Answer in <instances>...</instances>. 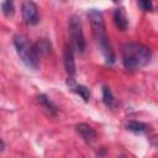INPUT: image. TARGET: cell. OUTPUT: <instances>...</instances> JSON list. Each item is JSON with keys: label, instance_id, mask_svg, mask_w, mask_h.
Wrapping results in <instances>:
<instances>
[{"label": "cell", "instance_id": "obj_1", "mask_svg": "<svg viewBox=\"0 0 158 158\" xmlns=\"http://www.w3.org/2000/svg\"><path fill=\"white\" fill-rule=\"evenodd\" d=\"M88 19L90 21L91 25V30H93V35L100 47V51L105 58V62L107 64H112L115 62V54L114 51L111 48L107 33H106V28H105V21H104V16L101 14V11L96 10V9H91L88 12Z\"/></svg>", "mask_w": 158, "mask_h": 158}, {"label": "cell", "instance_id": "obj_2", "mask_svg": "<svg viewBox=\"0 0 158 158\" xmlns=\"http://www.w3.org/2000/svg\"><path fill=\"white\" fill-rule=\"evenodd\" d=\"M121 57L122 64L127 70H137L149 63L152 53L151 49L142 43L128 42L121 47Z\"/></svg>", "mask_w": 158, "mask_h": 158}, {"label": "cell", "instance_id": "obj_3", "mask_svg": "<svg viewBox=\"0 0 158 158\" xmlns=\"http://www.w3.org/2000/svg\"><path fill=\"white\" fill-rule=\"evenodd\" d=\"M14 46L22 63L27 68L37 70L40 67V56L36 51L35 44L25 35L17 33L14 36Z\"/></svg>", "mask_w": 158, "mask_h": 158}, {"label": "cell", "instance_id": "obj_4", "mask_svg": "<svg viewBox=\"0 0 158 158\" xmlns=\"http://www.w3.org/2000/svg\"><path fill=\"white\" fill-rule=\"evenodd\" d=\"M69 33L72 40V47L75 48L79 53H84L86 48V41L83 33L81 21L77 15H73L69 19Z\"/></svg>", "mask_w": 158, "mask_h": 158}, {"label": "cell", "instance_id": "obj_5", "mask_svg": "<svg viewBox=\"0 0 158 158\" xmlns=\"http://www.w3.org/2000/svg\"><path fill=\"white\" fill-rule=\"evenodd\" d=\"M21 12H22V19L26 25L28 26H35L40 21L38 16V7L32 0H25L21 4Z\"/></svg>", "mask_w": 158, "mask_h": 158}, {"label": "cell", "instance_id": "obj_6", "mask_svg": "<svg viewBox=\"0 0 158 158\" xmlns=\"http://www.w3.org/2000/svg\"><path fill=\"white\" fill-rule=\"evenodd\" d=\"M63 63L68 78H73L75 74V60H74V51L72 46H65L63 53Z\"/></svg>", "mask_w": 158, "mask_h": 158}, {"label": "cell", "instance_id": "obj_7", "mask_svg": "<svg viewBox=\"0 0 158 158\" xmlns=\"http://www.w3.org/2000/svg\"><path fill=\"white\" fill-rule=\"evenodd\" d=\"M75 128H77L78 133L83 137V139H84L85 142H88V143L93 142V141L95 139V137H96V131H95L91 126H89L88 123L80 122V123H78V125L75 126Z\"/></svg>", "mask_w": 158, "mask_h": 158}, {"label": "cell", "instance_id": "obj_8", "mask_svg": "<svg viewBox=\"0 0 158 158\" xmlns=\"http://www.w3.org/2000/svg\"><path fill=\"white\" fill-rule=\"evenodd\" d=\"M112 19H114V23H115V26H116L120 31H125V30L128 27V19H127L126 12L123 11L122 7L116 9V10L114 11V16H112Z\"/></svg>", "mask_w": 158, "mask_h": 158}, {"label": "cell", "instance_id": "obj_9", "mask_svg": "<svg viewBox=\"0 0 158 158\" xmlns=\"http://www.w3.org/2000/svg\"><path fill=\"white\" fill-rule=\"evenodd\" d=\"M37 99H38V102H40V105L49 114V115H52V116H56L57 114H58V106L46 95V94H40L38 96H37Z\"/></svg>", "mask_w": 158, "mask_h": 158}, {"label": "cell", "instance_id": "obj_10", "mask_svg": "<svg viewBox=\"0 0 158 158\" xmlns=\"http://www.w3.org/2000/svg\"><path fill=\"white\" fill-rule=\"evenodd\" d=\"M126 128L133 133H144L149 128V126L141 121H130V122H127Z\"/></svg>", "mask_w": 158, "mask_h": 158}, {"label": "cell", "instance_id": "obj_11", "mask_svg": "<svg viewBox=\"0 0 158 158\" xmlns=\"http://www.w3.org/2000/svg\"><path fill=\"white\" fill-rule=\"evenodd\" d=\"M38 56H46L51 52V42L47 38H41L35 43Z\"/></svg>", "mask_w": 158, "mask_h": 158}, {"label": "cell", "instance_id": "obj_12", "mask_svg": "<svg viewBox=\"0 0 158 158\" xmlns=\"http://www.w3.org/2000/svg\"><path fill=\"white\" fill-rule=\"evenodd\" d=\"M72 88H73V91L77 93L79 96H81V99L85 102L89 101V99H90V90H89L88 86L81 85V84H77V85H72Z\"/></svg>", "mask_w": 158, "mask_h": 158}, {"label": "cell", "instance_id": "obj_13", "mask_svg": "<svg viewBox=\"0 0 158 158\" xmlns=\"http://www.w3.org/2000/svg\"><path fill=\"white\" fill-rule=\"evenodd\" d=\"M102 101L106 106H110V107L115 105V96L109 86H102Z\"/></svg>", "mask_w": 158, "mask_h": 158}, {"label": "cell", "instance_id": "obj_14", "mask_svg": "<svg viewBox=\"0 0 158 158\" xmlns=\"http://www.w3.org/2000/svg\"><path fill=\"white\" fill-rule=\"evenodd\" d=\"M1 10H2V14L6 17L14 16V14H15V4H14V0H4L2 4H1Z\"/></svg>", "mask_w": 158, "mask_h": 158}, {"label": "cell", "instance_id": "obj_15", "mask_svg": "<svg viewBox=\"0 0 158 158\" xmlns=\"http://www.w3.org/2000/svg\"><path fill=\"white\" fill-rule=\"evenodd\" d=\"M139 7L143 11H152L153 10V2L152 0H138Z\"/></svg>", "mask_w": 158, "mask_h": 158}, {"label": "cell", "instance_id": "obj_16", "mask_svg": "<svg viewBox=\"0 0 158 158\" xmlns=\"http://www.w3.org/2000/svg\"><path fill=\"white\" fill-rule=\"evenodd\" d=\"M4 148H5V144H4V142L0 139V152H1V151H4Z\"/></svg>", "mask_w": 158, "mask_h": 158}, {"label": "cell", "instance_id": "obj_17", "mask_svg": "<svg viewBox=\"0 0 158 158\" xmlns=\"http://www.w3.org/2000/svg\"><path fill=\"white\" fill-rule=\"evenodd\" d=\"M112 1H120V0H112Z\"/></svg>", "mask_w": 158, "mask_h": 158}]
</instances>
